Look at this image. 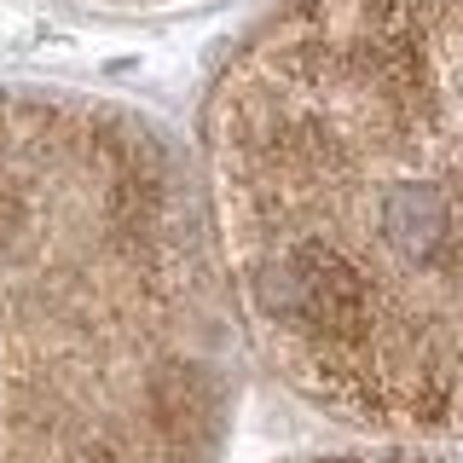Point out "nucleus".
Returning a JSON list of instances; mask_svg holds the SVG:
<instances>
[{
    "instance_id": "f03ea898",
    "label": "nucleus",
    "mask_w": 463,
    "mask_h": 463,
    "mask_svg": "<svg viewBox=\"0 0 463 463\" xmlns=\"http://www.w3.org/2000/svg\"><path fill=\"white\" fill-rule=\"evenodd\" d=\"M243 325L156 122L0 87V463H221Z\"/></svg>"
},
{
    "instance_id": "f257e3e1",
    "label": "nucleus",
    "mask_w": 463,
    "mask_h": 463,
    "mask_svg": "<svg viewBox=\"0 0 463 463\" xmlns=\"http://www.w3.org/2000/svg\"><path fill=\"white\" fill-rule=\"evenodd\" d=\"M203 203L301 400L463 440V0H279L203 105Z\"/></svg>"
},
{
    "instance_id": "7ed1b4c3",
    "label": "nucleus",
    "mask_w": 463,
    "mask_h": 463,
    "mask_svg": "<svg viewBox=\"0 0 463 463\" xmlns=\"http://www.w3.org/2000/svg\"><path fill=\"white\" fill-rule=\"evenodd\" d=\"M301 463H463L452 452H429V440L417 446H383V452H342V458H301Z\"/></svg>"
}]
</instances>
